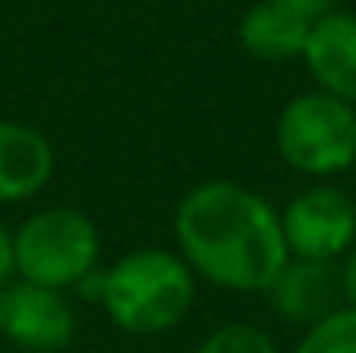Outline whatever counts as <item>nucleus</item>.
<instances>
[{"mask_svg":"<svg viewBox=\"0 0 356 353\" xmlns=\"http://www.w3.org/2000/svg\"><path fill=\"white\" fill-rule=\"evenodd\" d=\"M173 239L194 277L225 291H266L291 260L280 212L236 180H204L184 194Z\"/></svg>","mask_w":356,"mask_h":353,"instance_id":"1","label":"nucleus"},{"mask_svg":"<svg viewBox=\"0 0 356 353\" xmlns=\"http://www.w3.org/2000/svg\"><path fill=\"white\" fill-rule=\"evenodd\" d=\"M101 305L121 333H170L194 305V270L180 253L156 246L131 249L104 270Z\"/></svg>","mask_w":356,"mask_h":353,"instance_id":"2","label":"nucleus"},{"mask_svg":"<svg viewBox=\"0 0 356 353\" xmlns=\"http://www.w3.org/2000/svg\"><path fill=\"white\" fill-rule=\"evenodd\" d=\"M14 239V274L28 284L76 288L101 260V233L80 208H45L21 222Z\"/></svg>","mask_w":356,"mask_h":353,"instance_id":"3","label":"nucleus"},{"mask_svg":"<svg viewBox=\"0 0 356 353\" xmlns=\"http://www.w3.org/2000/svg\"><path fill=\"white\" fill-rule=\"evenodd\" d=\"M280 159L308 177H332L356 163V111L353 104L312 91L284 104L277 118Z\"/></svg>","mask_w":356,"mask_h":353,"instance_id":"4","label":"nucleus"},{"mask_svg":"<svg viewBox=\"0 0 356 353\" xmlns=\"http://www.w3.org/2000/svg\"><path fill=\"white\" fill-rule=\"evenodd\" d=\"M280 229L298 260H336L356 239V201L339 187H308L284 212Z\"/></svg>","mask_w":356,"mask_h":353,"instance_id":"5","label":"nucleus"},{"mask_svg":"<svg viewBox=\"0 0 356 353\" xmlns=\"http://www.w3.org/2000/svg\"><path fill=\"white\" fill-rule=\"evenodd\" d=\"M0 333L24 350L52 353L73 343L76 315L63 291L28 281L0 284Z\"/></svg>","mask_w":356,"mask_h":353,"instance_id":"6","label":"nucleus"},{"mask_svg":"<svg viewBox=\"0 0 356 353\" xmlns=\"http://www.w3.org/2000/svg\"><path fill=\"white\" fill-rule=\"evenodd\" d=\"M266 295H270V305L277 308V315H284L287 322H298L305 329L346 305L339 267L332 260L291 256L284 263V270L273 277V284L266 288Z\"/></svg>","mask_w":356,"mask_h":353,"instance_id":"7","label":"nucleus"},{"mask_svg":"<svg viewBox=\"0 0 356 353\" xmlns=\"http://www.w3.org/2000/svg\"><path fill=\"white\" fill-rule=\"evenodd\" d=\"M301 59L322 94L356 104V14L329 10L312 21Z\"/></svg>","mask_w":356,"mask_h":353,"instance_id":"8","label":"nucleus"},{"mask_svg":"<svg viewBox=\"0 0 356 353\" xmlns=\"http://www.w3.org/2000/svg\"><path fill=\"white\" fill-rule=\"evenodd\" d=\"M56 173L52 142L24 121H0V205L35 198Z\"/></svg>","mask_w":356,"mask_h":353,"instance_id":"9","label":"nucleus"},{"mask_svg":"<svg viewBox=\"0 0 356 353\" xmlns=\"http://www.w3.org/2000/svg\"><path fill=\"white\" fill-rule=\"evenodd\" d=\"M308 28H312V21L298 17L294 10H287L273 0H259L238 21V42L259 63H291L305 52Z\"/></svg>","mask_w":356,"mask_h":353,"instance_id":"10","label":"nucleus"},{"mask_svg":"<svg viewBox=\"0 0 356 353\" xmlns=\"http://www.w3.org/2000/svg\"><path fill=\"white\" fill-rule=\"evenodd\" d=\"M294 353H356V308L343 305L305 329Z\"/></svg>","mask_w":356,"mask_h":353,"instance_id":"11","label":"nucleus"},{"mask_svg":"<svg viewBox=\"0 0 356 353\" xmlns=\"http://www.w3.org/2000/svg\"><path fill=\"white\" fill-rule=\"evenodd\" d=\"M194 353H277V343H273L270 333H263L259 326L225 322V326H218L215 333H208Z\"/></svg>","mask_w":356,"mask_h":353,"instance_id":"12","label":"nucleus"},{"mask_svg":"<svg viewBox=\"0 0 356 353\" xmlns=\"http://www.w3.org/2000/svg\"><path fill=\"white\" fill-rule=\"evenodd\" d=\"M273 3L294 10V14L305 17V21H318V17H325L329 10H336V7H332L336 0H273Z\"/></svg>","mask_w":356,"mask_h":353,"instance_id":"13","label":"nucleus"},{"mask_svg":"<svg viewBox=\"0 0 356 353\" xmlns=\"http://www.w3.org/2000/svg\"><path fill=\"white\" fill-rule=\"evenodd\" d=\"M339 281H343V298H346V305L356 308V249L346 256V263L339 267Z\"/></svg>","mask_w":356,"mask_h":353,"instance_id":"14","label":"nucleus"},{"mask_svg":"<svg viewBox=\"0 0 356 353\" xmlns=\"http://www.w3.org/2000/svg\"><path fill=\"white\" fill-rule=\"evenodd\" d=\"M14 274V239L0 226V284H7Z\"/></svg>","mask_w":356,"mask_h":353,"instance_id":"15","label":"nucleus"}]
</instances>
